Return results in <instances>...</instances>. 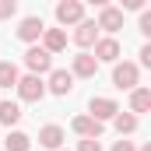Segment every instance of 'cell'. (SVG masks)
<instances>
[{
  "label": "cell",
  "mask_w": 151,
  "mask_h": 151,
  "mask_svg": "<svg viewBox=\"0 0 151 151\" xmlns=\"http://www.w3.org/2000/svg\"><path fill=\"white\" fill-rule=\"evenodd\" d=\"M53 14H56L60 28H67V25H77V21L84 18V4H81V0H60Z\"/></svg>",
  "instance_id": "5"
},
{
  "label": "cell",
  "mask_w": 151,
  "mask_h": 151,
  "mask_svg": "<svg viewBox=\"0 0 151 151\" xmlns=\"http://www.w3.org/2000/svg\"><path fill=\"white\" fill-rule=\"evenodd\" d=\"M42 49H49L53 56L67 49V32L63 28H42Z\"/></svg>",
  "instance_id": "14"
},
{
  "label": "cell",
  "mask_w": 151,
  "mask_h": 151,
  "mask_svg": "<svg viewBox=\"0 0 151 151\" xmlns=\"http://www.w3.org/2000/svg\"><path fill=\"white\" fill-rule=\"evenodd\" d=\"M151 109V88H144V84H137V88H130V113L141 116Z\"/></svg>",
  "instance_id": "15"
},
{
  "label": "cell",
  "mask_w": 151,
  "mask_h": 151,
  "mask_svg": "<svg viewBox=\"0 0 151 151\" xmlns=\"http://www.w3.org/2000/svg\"><path fill=\"white\" fill-rule=\"evenodd\" d=\"M74 46L77 49H91V46H95V39H99V25H95V21H88V18H81V21H77L74 25Z\"/></svg>",
  "instance_id": "10"
},
{
  "label": "cell",
  "mask_w": 151,
  "mask_h": 151,
  "mask_svg": "<svg viewBox=\"0 0 151 151\" xmlns=\"http://www.w3.org/2000/svg\"><path fill=\"white\" fill-rule=\"evenodd\" d=\"M144 4L148 0H119V11L127 14V11H144Z\"/></svg>",
  "instance_id": "23"
},
{
  "label": "cell",
  "mask_w": 151,
  "mask_h": 151,
  "mask_svg": "<svg viewBox=\"0 0 151 151\" xmlns=\"http://www.w3.org/2000/svg\"><path fill=\"white\" fill-rule=\"evenodd\" d=\"M116 113H119V102L109 99V95H95V99L88 102V116H95V119H102V123H109Z\"/></svg>",
  "instance_id": "7"
},
{
  "label": "cell",
  "mask_w": 151,
  "mask_h": 151,
  "mask_svg": "<svg viewBox=\"0 0 151 151\" xmlns=\"http://www.w3.org/2000/svg\"><path fill=\"white\" fill-rule=\"evenodd\" d=\"M113 127H116V134H119V137H130V134H137L141 119H137L134 113H123V109H119V113L113 116Z\"/></svg>",
  "instance_id": "16"
},
{
  "label": "cell",
  "mask_w": 151,
  "mask_h": 151,
  "mask_svg": "<svg viewBox=\"0 0 151 151\" xmlns=\"http://www.w3.org/2000/svg\"><path fill=\"white\" fill-rule=\"evenodd\" d=\"M137 32L148 39L151 35V11H141V18H137Z\"/></svg>",
  "instance_id": "21"
},
{
  "label": "cell",
  "mask_w": 151,
  "mask_h": 151,
  "mask_svg": "<svg viewBox=\"0 0 151 151\" xmlns=\"http://www.w3.org/2000/svg\"><path fill=\"white\" fill-rule=\"evenodd\" d=\"M109 151H137V148H134V141H127V137H119V141H116V144H113Z\"/></svg>",
  "instance_id": "24"
},
{
  "label": "cell",
  "mask_w": 151,
  "mask_h": 151,
  "mask_svg": "<svg viewBox=\"0 0 151 151\" xmlns=\"http://www.w3.org/2000/svg\"><path fill=\"white\" fill-rule=\"evenodd\" d=\"M99 63H116L119 56H123V49H119V39L116 35H106V39H95V53H91Z\"/></svg>",
  "instance_id": "6"
},
{
  "label": "cell",
  "mask_w": 151,
  "mask_h": 151,
  "mask_svg": "<svg viewBox=\"0 0 151 151\" xmlns=\"http://www.w3.org/2000/svg\"><path fill=\"white\" fill-rule=\"evenodd\" d=\"M99 32H109V35H116L119 28H123V11L119 7H113V4H106V7H99Z\"/></svg>",
  "instance_id": "9"
},
{
  "label": "cell",
  "mask_w": 151,
  "mask_h": 151,
  "mask_svg": "<svg viewBox=\"0 0 151 151\" xmlns=\"http://www.w3.org/2000/svg\"><path fill=\"white\" fill-rule=\"evenodd\" d=\"M60 151H63V148H60Z\"/></svg>",
  "instance_id": "28"
},
{
  "label": "cell",
  "mask_w": 151,
  "mask_h": 151,
  "mask_svg": "<svg viewBox=\"0 0 151 151\" xmlns=\"http://www.w3.org/2000/svg\"><path fill=\"white\" fill-rule=\"evenodd\" d=\"M137 151H151V144H144V148H137Z\"/></svg>",
  "instance_id": "27"
},
{
  "label": "cell",
  "mask_w": 151,
  "mask_h": 151,
  "mask_svg": "<svg viewBox=\"0 0 151 151\" xmlns=\"http://www.w3.org/2000/svg\"><path fill=\"white\" fill-rule=\"evenodd\" d=\"M42 28H46V21H42L39 14H28V18H21V21H18V39L32 46V42L42 39Z\"/></svg>",
  "instance_id": "11"
},
{
  "label": "cell",
  "mask_w": 151,
  "mask_h": 151,
  "mask_svg": "<svg viewBox=\"0 0 151 151\" xmlns=\"http://www.w3.org/2000/svg\"><path fill=\"white\" fill-rule=\"evenodd\" d=\"M113 84L119 88V91H130V88H137L141 84V67L137 63H130V60H116L113 63Z\"/></svg>",
  "instance_id": "3"
},
{
  "label": "cell",
  "mask_w": 151,
  "mask_h": 151,
  "mask_svg": "<svg viewBox=\"0 0 151 151\" xmlns=\"http://www.w3.org/2000/svg\"><path fill=\"white\" fill-rule=\"evenodd\" d=\"M70 130H74L77 137H102L106 134V123L95 119V116H88V113H81V116L70 119Z\"/></svg>",
  "instance_id": "4"
},
{
  "label": "cell",
  "mask_w": 151,
  "mask_h": 151,
  "mask_svg": "<svg viewBox=\"0 0 151 151\" xmlns=\"http://www.w3.org/2000/svg\"><path fill=\"white\" fill-rule=\"evenodd\" d=\"M14 91H18L21 102H42V99H46V81L39 74H25V77H18Z\"/></svg>",
  "instance_id": "2"
},
{
  "label": "cell",
  "mask_w": 151,
  "mask_h": 151,
  "mask_svg": "<svg viewBox=\"0 0 151 151\" xmlns=\"http://www.w3.org/2000/svg\"><path fill=\"white\" fill-rule=\"evenodd\" d=\"M137 67H151V46L148 42L141 46V63H137Z\"/></svg>",
  "instance_id": "25"
},
{
  "label": "cell",
  "mask_w": 151,
  "mask_h": 151,
  "mask_svg": "<svg viewBox=\"0 0 151 151\" xmlns=\"http://www.w3.org/2000/svg\"><path fill=\"white\" fill-rule=\"evenodd\" d=\"M77 151H102V144H99V137H81Z\"/></svg>",
  "instance_id": "22"
},
{
  "label": "cell",
  "mask_w": 151,
  "mask_h": 151,
  "mask_svg": "<svg viewBox=\"0 0 151 151\" xmlns=\"http://www.w3.org/2000/svg\"><path fill=\"white\" fill-rule=\"evenodd\" d=\"M46 91H49V95H60V99L70 95V91H74V74L53 67V70H49V81H46Z\"/></svg>",
  "instance_id": "8"
},
{
  "label": "cell",
  "mask_w": 151,
  "mask_h": 151,
  "mask_svg": "<svg viewBox=\"0 0 151 151\" xmlns=\"http://www.w3.org/2000/svg\"><path fill=\"white\" fill-rule=\"evenodd\" d=\"M18 14V0H0V21H11Z\"/></svg>",
  "instance_id": "20"
},
{
  "label": "cell",
  "mask_w": 151,
  "mask_h": 151,
  "mask_svg": "<svg viewBox=\"0 0 151 151\" xmlns=\"http://www.w3.org/2000/svg\"><path fill=\"white\" fill-rule=\"evenodd\" d=\"M25 67H28V74H49L53 70V53L49 49H42L39 42H32L28 49H25Z\"/></svg>",
  "instance_id": "1"
},
{
  "label": "cell",
  "mask_w": 151,
  "mask_h": 151,
  "mask_svg": "<svg viewBox=\"0 0 151 151\" xmlns=\"http://www.w3.org/2000/svg\"><path fill=\"white\" fill-rule=\"evenodd\" d=\"M18 119H21V106L11 102V99H4L0 102V127H14Z\"/></svg>",
  "instance_id": "17"
},
{
  "label": "cell",
  "mask_w": 151,
  "mask_h": 151,
  "mask_svg": "<svg viewBox=\"0 0 151 151\" xmlns=\"http://www.w3.org/2000/svg\"><path fill=\"white\" fill-rule=\"evenodd\" d=\"M81 4H91V7H106L109 0H81Z\"/></svg>",
  "instance_id": "26"
},
{
  "label": "cell",
  "mask_w": 151,
  "mask_h": 151,
  "mask_svg": "<svg viewBox=\"0 0 151 151\" xmlns=\"http://www.w3.org/2000/svg\"><path fill=\"white\" fill-rule=\"evenodd\" d=\"M63 141H67V134H63L60 123H46V127H39V144H42V148L60 151V148H63Z\"/></svg>",
  "instance_id": "12"
},
{
  "label": "cell",
  "mask_w": 151,
  "mask_h": 151,
  "mask_svg": "<svg viewBox=\"0 0 151 151\" xmlns=\"http://www.w3.org/2000/svg\"><path fill=\"white\" fill-rule=\"evenodd\" d=\"M18 77H21L18 63H11V60H4V63H0V88H14V84H18Z\"/></svg>",
  "instance_id": "19"
},
{
  "label": "cell",
  "mask_w": 151,
  "mask_h": 151,
  "mask_svg": "<svg viewBox=\"0 0 151 151\" xmlns=\"http://www.w3.org/2000/svg\"><path fill=\"white\" fill-rule=\"evenodd\" d=\"M70 74H74V77H95V74H99V60H95L88 49H81L74 60H70Z\"/></svg>",
  "instance_id": "13"
},
{
  "label": "cell",
  "mask_w": 151,
  "mask_h": 151,
  "mask_svg": "<svg viewBox=\"0 0 151 151\" xmlns=\"http://www.w3.org/2000/svg\"><path fill=\"white\" fill-rule=\"evenodd\" d=\"M28 148H32V137L21 134V130H11L7 141H4V151H28Z\"/></svg>",
  "instance_id": "18"
}]
</instances>
